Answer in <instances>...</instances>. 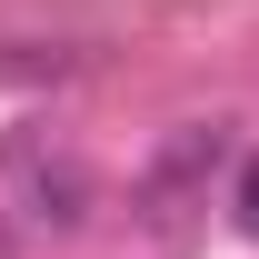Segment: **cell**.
Here are the masks:
<instances>
[{
    "label": "cell",
    "instance_id": "cell-1",
    "mask_svg": "<svg viewBox=\"0 0 259 259\" xmlns=\"http://www.w3.org/2000/svg\"><path fill=\"white\" fill-rule=\"evenodd\" d=\"M0 209L20 229H80L100 209V180H90V160H80V140L70 130H50V120H20L10 140H0Z\"/></svg>",
    "mask_w": 259,
    "mask_h": 259
},
{
    "label": "cell",
    "instance_id": "cell-2",
    "mask_svg": "<svg viewBox=\"0 0 259 259\" xmlns=\"http://www.w3.org/2000/svg\"><path fill=\"white\" fill-rule=\"evenodd\" d=\"M239 160V140H229V120H180L150 150V169H140V220H150V239H180V229L209 209V190H220V169Z\"/></svg>",
    "mask_w": 259,
    "mask_h": 259
},
{
    "label": "cell",
    "instance_id": "cell-4",
    "mask_svg": "<svg viewBox=\"0 0 259 259\" xmlns=\"http://www.w3.org/2000/svg\"><path fill=\"white\" fill-rule=\"evenodd\" d=\"M0 259H10V239H0Z\"/></svg>",
    "mask_w": 259,
    "mask_h": 259
},
{
    "label": "cell",
    "instance_id": "cell-3",
    "mask_svg": "<svg viewBox=\"0 0 259 259\" xmlns=\"http://www.w3.org/2000/svg\"><path fill=\"white\" fill-rule=\"evenodd\" d=\"M229 209H239V229H249V239H259V160L239 169V190H229Z\"/></svg>",
    "mask_w": 259,
    "mask_h": 259
}]
</instances>
